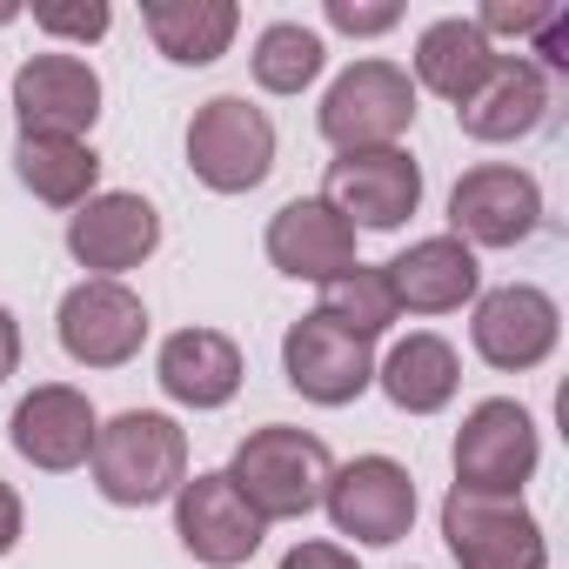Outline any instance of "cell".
<instances>
[{
    "instance_id": "cell-33",
    "label": "cell",
    "mask_w": 569,
    "mask_h": 569,
    "mask_svg": "<svg viewBox=\"0 0 569 569\" xmlns=\"http://www.w3.org/2000/svg\"><path fill=\"white\" fill-rule=\"evenodd\" d=\"M8 21H14V8H0V28H8Z\"/></svg>"
},
{
    "instance_id": "cell-21",
    "label": "cell",
    "mask_w": 569,
    "mask_h": 569,
    "mask_svg": "<svg viewBox=\"0 0 569 569\" xmlns=\"http://www.w3.org/2000/svg\"><path fill=\"white\" fill-rule=\"evenodd\" d=\"M154 48L174 61V68H208L228 54L234 28H241V8L234 0H148L141 8Z\"/></svg>"
},
{
    "instance_id": "cell-16",
    "label": "cell",
    "mask_w": 569,
    "mask_h": 569,
    "mask_svg": "<svg viewBox=\"0 0 569 569\" xmlns=\"http://www.w3.org/2000/svg\"><path fill=\"white\" fill-rule=\"evenodd\" d=\"M94 429H101V422H94L88 396H81V389H68V382L34 389V396L14 409V422H8L14 449H21L34 469H48V476L81 469V462L94 456Z\"/></svg>"
},
{
    "instance_id": "cell-7",
    "label": "cell",
    "mask_w": 569,
    "mask_h": 569,
    "mask_svg": "<svg viewBox=\"0 0 569 569\" xmlns=\"http://www.w3.org/2000/svg\"><path fill=\"white\" fill-rule=\"evenodd\" d=\"M322 502H329V522L342 536L369 542V549H389V542H402L416 529V482H409V469L396 456H356V462H342L329 476Z\"/></svg>"
},
{
    "instance_id": "cell-13",
    "label": "cell",
    "mask_w": 569,
    "mask_h": 569,
    "mask_svg": "<svg viewBox=\"0 0 569 569\" xmlns=\"http://www.w3.org/2000/svg\"><path fill=\"white\" fill-rule=\"evenodd\" d=\"M14 114H21V134L81 141L101 121V74L81 54H34L14 74Z\"/></svg>"
},
{
    "instance_id": "cell-19",
    "label": "cell",
    "mask_w": 569,
    "mask_h": 569,
    "mask_svg": "<svg viewBox=\"0 0 569 569\" xmlns=\"http://www.w3.org/2000/svg\"><path fill=\"white\" fill-rule=\"evenodd\" d=\"M154 382L181 402V409H221L241 389V349L221 329H181L161 342L154 356Z\"/></svg>"
},
{
    "instance_id": "cell-10",
    "label": "cell",
    "mask_w": 569,
    "mask_h": 569,
    "mask_svg": "<svg viewBox=\"0 0 569 569\" xmlns=\"http://www.w3.org/2000/svg\"><path fill=\"white\" fill-rule=\"evenodd\" d=\"M322 201H329L349 228H402V221L422 208V168H416L402 148L336 154Z\"/></svg>"
},
{
    "instance_id": "cell-26",
    "label": "cell",
    "mask_w": 569,
    "mask_h": 569,
    "mask_svg": "<svg viewBox=\"0 0 569 569\" xmlns=\"http://www.w3.org/2000/svg\"><path fill=\"white\" fill-rule=\"evenodd\" d=\"M322 316L329 322H342L349 336H362V342H376L402 309H396V289H389V274L382 268H342L336 281H322Z\"/></svg>"
},
{
    "instance_id": "cell-29",
    "label": "cell",
    "mask_w": 569,
    "mask_h": 569,
    "mask_svg": "<svg viewBox=\"0 0 569 569\" xmlns=\"http://www.w3.org/2000/svg\"><path fill=\"white\" fill-rule=\"evenodd\" d=\"M402 21V8H356V0H329V28L342 34H389Z\"/></svg>"
},
{
    "instance_id": "cell-25",
    "label": "cell",
    "mask_w": 569,
    "mask_h": 569,
    "mask_svg": "<svg viewBox=\"0 0 569 569\" xmlns=\"http://www.w3.org/2000/svg\"><path fill=\"white\" fill-rule=\"evenodd\" d=\"M322 61H329V48H322V34H309L302 21L261 28V41H254V54H248L254 81H261L268 94H302V88L322 74Z\"/></svg>"
},
{
    "instance_id": "cell-3",
    "label": "cell",
    "mask_w": 569,
    "mask_h": 569,
    "mask_svg": "<svg viewBox=\"0 0 569 569\" xmlns=\"http://www.w3.org/2000/svg\"><path fill=\"white\" fill-rule=\"evenodd\" d=\"M188 168L214 194H248L274 168V121L248 94H214L188 121Z\"/></svg>"
},
{
    "instance_id": "cell-8",
    "label": "cell",
    "mask_w": 569,
    "mask_h": 569,
    "mask_svg": "<svg viewBox=\"0 0 569 569\" xmlns=\"http://www.w3.org/2000/svg\"><path fill=\"white\" fill-rule=\"evenodd\" d=\"M281 376H289L296 396H309L322 409H342L376 382V349L316 309V316L289 322V336H281Z\"/></svg>"
},
{
    "instance_id": "cell-30",
    "label": "cell",
    "mask_w": 569,
    "mask_h": 569,
    "mask_svg": "<svg viewBox=\"0 0 569 569\" xmlns=\"http://www.w3.org/2000/svg\"><path fill=\"white\" fill-rule=\"evenodd\" d=\"M281 569H362L342 542H296L289 556H281Z\"/></svg>"
},
{
    "instance_id": "cell-1",
    "label": "cell",
    "mask_w": 569,
    "mask_h": 569,
    "mask_svg": "<svg viewBox=\"0 0 569 569\" xmlns=\"http://www.w3.org/2000/svg\"><path fill=\"white\" fill-rule=\"evenodd\" d=\"M221 476L234 482V496H241L261 522H302L309 509H322V489H329V476H336V456H329V442L309 436V429L268 422V429H254V436L234 449V462H228Z\"/></svg>"
},
{
    "instance_id": "cell-18",
    "label": "cell",
    "mask_w": 569,
    "mask_h": 569,
    "mask_svg": "<svg viewBox=\"0 0 569 569\" xmlns=\"http://www.w3.org/2000/svg\"><path fill=\"white\" fill-rule=\"evenodd\" d=\"M382 274H389V289H396V309H416V316H449V309H462L482 289L476 248H462L456 234L409 241Z\"/></svg>"
},
{
    "instance_id": "cell-15",
    "label": "cell",
    "mask_w": 569,
    "mask_h": 569,
    "mask_svg": "<svg viewBox=\"0 0 569 569\" xmlns=\"http://www.w3.org/2000/svg\"><path fill=\"white\" fill-rule=\"evenodd\" d=\"M562 322H556V302L529 281H509V289H489L476 302V356L502 376H522L536 362H549Z\"/></svg>"
},
{
    "instance_id": "cell-32",
    "label": "cell",
    "mask_w": 569,
    "mask_h": 569,
    "mask_svg": "<svg viewBox=\"0 0 569 569\" xmlns=\"http://www.w3.org/2000/svg\"><path fill=\"white\" fill-rule=\"evenodd\" d=\"M14 369H21V322L0 309V382H8Z\"/></svg>"
},
{
    "instance_id": "cell-28",
    "label": "cell",
    "mask_w": 569,
    "mask_h": 569,
    "mask_svg": "<svg viewBox=\"0 0 569 569\" xmlns=\"http://www.w3.org/2000/svg\"><path fill=\"white\" fill-rule=\"evenodd\" d=\"M34 28L41 34H68V41H101L108 34V8L88 0V8H34Z\"/></svg>"
},
{
    "instance_id": "cell-23",
    "label": "cell",
    "mask_w": 569,
    "mask_h": 569,
    "mask_svg": "<svg viewBox=\"0 0 569 569\" xmlns=\"http://www.w3.org/2000/svg\"><path fill=\"white\" fill-rule=\"evenodd\" d=\"M376 382H382V396H389L402 416H436V409L456 402L462 362H456V349H449L442 336H409V342L389 349V362L376 369Z\"/></svg>"
},
{
    "instance_id": "cell-22",
    "label": "cell",
    "mask_w": 569,
    "mask_h": 569,
    "mask_svg": "<svg viewBox=\"0 0 569 569\" xmlns=\"http://www.w3.org/2000/svg\"><path fill=\"white\" fill-rule=\"evenodd\" d=\"M496 41H482L476 34V21H436V28H422V41H416V81L429 88V94H442V101H469L489 74H496Z\"/></svg>"
},
{
    "instance_id": "cell-20",
    "label": "cell",
    "mask_w": 569,
    "mask_h": 569,
    "mask_svg": "<svg viewBox=\"0 0 569 569\" xmlns=\"http://www.w3.org/2000/svg\"><path fill=\"white\" fill-rule=\"evenodd\" d=\"M542 114H549V81H542V68L536 61H496V74L456 108V121H462V134L469 141H522V134H536L542 128Z\"/></svg>"
},
{
    "instance_id": "cell-17",
    "label": "cell",
    "mask_w": 569,
    "mask_h": 569,
    "mask_svg": "<svg viewBox=\"0 0 569 569\" xmlns=\"http://www.w3.org/2000/svg\"><path fill=\"white\" fill-rule=\"evenodd\" d=\"M268 261L296 281H336L342 268H356V228L322 194H302L268 221Z\"/></svg>"
},
{
    "instance_id": "cell-31",
    "label": "cell",
    "mask_w": 569,
    "mask_h": 569,
    "mask_svg": "<svg viewBox=\"0 0 569 569\" xmlns=\"http://www.w3.org/2000/svg\"><path fill=\"white\" fill-rule=\"evenodd\" d=\"M14 542H21V496H14V482H0V556Z\"/></svg>"
},
{
    "instance_id": "cell-6",
    "label": "cell",
    "mask_w": 569,
    "mask_h": 569,
    "mask_svg": "<svg viewBox=\"0 0 569 569\" xmlns=\"http://www.w3.org/2000/svg\"><path fill=\"white\" fill-rule=\"evenodd\" d=\"M442 536H449V549H456L462 569H549V542H542L536 516L522 509V496L449 489Z\"/></svg>"
},
{
    "instance_id": "cell-14",
    "label": "cell",
    "mask_w": 569,
    "mask_h": 569,
    "mask_svg": "<svg viewBox=\"0 0 569 569\" xmlns=\"http://www.w3.org/2000/svg\"><path fill=\"white\" fill-rule=\"evenodd\" d=\"M161 248V214L141 194H94L68 214V254L81 268H94V281H114L128 268H141Z\"/></svg>"
},
{
    "instance_id": "cell-5",
    "label": "cell",
    "mask_w": 569,
    "mask_h": 569,
    "mask_svg": "<svg viewBox=\"0 0 569 569\" xmlns=\"http://www.w3.org/2000/svg\"><path fill=\"white\" fill-rule=\"evenodd\" d=\"M536 422L522 402L509 396H489L462 416L456 429V489H476V496H516L529 476H536Z\"/></svg>"
},
{
    "instance_id": "cell-9",
    "label": "cell",
    "mask_w": 569,
    "mask_h": 569,
    "mask_svg": "<svg viewBox=\"0 0 569 569\" xmlns=\"http://www.w3.org/2000/svg\"><path fill=\"white\" fill-rule=\"evenodd\" d=\"M536 228H542V188H536V174H522L509 161L469 168L449 194V234L462 248H516Z\"/></svg>"
},
{
    "instance_id": "cell-2",
    "label": "cell",
    "mask_w": 569,
    "mask_h": 569,
    "mask_svg": "<svg viewBox=\"0 0 569 569\" xmlns=\"http://www.w3.org/2000/svg\"><path fill=\"white\" fill-rule=\"evenodd\" d=\"M88 462H94V489L114 509H148V502H168L188 482V436L174 429V416L128 409V416L94 429Z\"/></svg>"
},
{
    "instance_id": "cell-12",
    "label": "cell",
    "mask_w": 569,
    "mask_h": 569,
    "mask_svg": "<svg viewBox=\"0 0 569 569\" xmlns=\"http://www.w3.org/2000/svg\"><path fill=\"white\" fill-rule=\"evenodd\" d=\"M148 342V309L121 281H81L61 296V349L81 369H121Z\"/></svg>"
},
{
    "instance_id": "cell-24",
    "label": "cell",
    "mask_w": 569,
    "mask_h": 569,
    "mask_svg": "<svg viewBox=\"0 0 569 569\" xmlns=\"http://www.w3.org/2000/svg\"><path fill=\"white\" fill-rule=\"evenodd\" d=\"M14 174L34 201L48 208H81L94 201V181H101V154L88 141H61V134H21L14 141Z\"/></svg>"
},
{
    "instance_id": "cell-11",
    "label": "cell",
    "mask_w": 569,
    "mask_h": 569,
    "mask_svg": "<svg viewBox=\"0 0 569 569\" xmlns=\"http://www.w3.org/2000/svg\"><path fill=\"white\" fill-rule=\"evenodd\" d=\"M174 536H181V549H188L194 562L234 569V562H248V556L261 549L268 522L234 496V482H228L221 469H208V476H188V482L174 489Z\"/></svg>"
},
{
    "instance_id": "cell-27",
    "label": "cell",
    "mask_w": 569,
    "mask_h": 569,
    "mask_svg": "<svg viewBox=\"0 0 569 569\" xmlns=\"http://www.w3.org/2000/svg\"><path fill=\"white\" fill-rule=\"evenodd\" d=\"M556 21V8H542V0H529V8H509V0H489V8L476 14V34H542Z\"/></svg>"
},
{
    "instance_id": "cell-4",
    "label": "cell",
    "mask_w": 569,
    "mask_h": 569,
    "mask_svg": "<svg viewBox=\"0 0 569 569\" xmlns=\"http://www.w3.org/2000/svg\"><path fill=\"white\" fill-rule=\"evenodd\" d=\"M316 121H322V134L342 154L396 148L409 134V121H416V81L396 61H356L349 74H336V88L322 94Z\"/></svg>"
}]
</instances>
